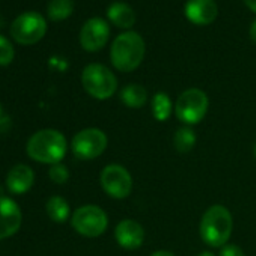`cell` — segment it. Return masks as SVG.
<instances>
[{
	"mask_svg": "<svg viewBox=\"0 0 256 256\" xmlns=\"http://www.w3.org/2000/svg\"><path fill=\"white\" fill-rule=\"evenodd\" d=\"M145 53L146 46L144 38L136 32H125L113 41L110 59L118 71L133 72L142 65Z\"/></svg>",
	"mask_w": 256,
	"mask_h": 256,
	"instance_id": "obj_1",
	"label": "cell"
},
{
	"mask_svg": "<svg viewBox=\"0 0 256 256\" xmlns=\"http://www.w3.org/2000/svg\"><path fill=\"white\" fill-rule=\"evenodd\" d=\"M234 230V217L230 211L223 205L210 206L202 216L199 232L200 238L210 247H224Z\"/></svg>",
	"mask_w": 256,
	"mask_h": 256,
	"instance_id": "obj_2",
	"label": "cell"
},
{
	"mask_svg": "<svg viewBox=\"0 0 256 256\" xmlns=\"http://www.w3.org/2000/svg\"><path fill=\"white\" fill-rule=\"evenodd\" d=\"M66 139L58 130H41L28 142V154L32 160L44 164H59L66 156Z\"/></svg>",
	"mask_w": 256,
	"mask_h": 256,
	"instance_id": "obj_3",
	"label": "cell"
},
{
	"mask_svg": "<svg viewBox=\"0 0 256 256\" xmlns=\"http://www.w3.org/2000/svg\"><path fill=\"white\" fill-rule=\"evenodd\" d=\"M84 90L95 100L104 101L112 98L118 90V78L101 64H90L82 72Z\"/></svg>",
	"mask_w": 256,
	"mask_h": 256,
	"instance_id": "obj_4",
	"label": "cell"
},
{
	"mask_svg": "<svg viewBox=\"0 0 256 256\" xmlns=\"http://www.w3.org/2000/svg\"><path fill=\"white\" fill-rule=\"evenodd\" d=\"M210 108L208 95L200 89H187L178 96L175 104V114L176 118L187 126L198 125L204 120Z\"/></svg>",
	"mask_w": 256,
	"mask_h": 256,
	"instance_id": "obj_5",
	"label": "cell"
},
{
	"mask_svg": "<svg viewBox=\"0 0 256 256\" xmlns=\"http://www.w3.org/2000/svg\"><path fill=\"white\" fill-rule=\"evenodd\" d=\"M71 224L80 235L86 238H96L107 230L108 217L102 208L96 205H84L74 211Z\"/></svg>",
	"mask_w": 256,
	"mask_h": 256,
	"instance_id": "obj_6",
	"label": "cell"
},
{
	"mask_svg": "<svg viewBox=\"0 0 256 256\" xmlns=\"http://www.w3.org/2000/svg\"><path fill=\"white\" fill-rule=\"evenodd\" d=\"M47 34V22L38 12H24L11 26L12 38L22 46L38 44Z\"/></svg>",
	"mask_w": 256,
	"mask_h": 256,
	"instance_id": "obj_7",
	"label": "cell"
},
{
	"mask_svg": "<svg viewBox=\"0 0 256 256\" xmlns=\"http://www.w3.org/2000/svg\"><path fill=\"white\" fill-rule=\"evenodd\" d=\"M107 145H108V139L102 130H98V128H86V130H82L74 136L71 148L77 158L95 160L104 154Z\"/></svg>",
	"mask_w": 256,
	"mask_h": 256,
	"instance_id": "obj_8",
	"label": "cell"
},
{
	"mask_svg": "<svg viewBox=\"0 0 256 256\" xmlns=\"http://www.w3.org/2000/svg\"><path fill=\"white\" fill-rule=\"evenodd\" d=\"M101 187L107 196L122 200L126 199L133 192V176L120 164H108L102 169Z\"/></svg>",
	"mask_w": 256,
	"mask_h": 256,
	"instance_id": "obj_9",
	"label": "cell"
},
{
	"mask_svg": "<svg viewBox=\"0 0 256 256\" xmlns=\"http://www.w3.org/2000/svg\"><path fill=\"white\" fill-rule=\"evenodd\" d=\"M110 38V26L102 18H90L84 23L80 32V44L89 52L95 53L106 47Z\"/></svg>",
	"mask_w": 256,
	"mask_h": 256,
	"instance_id": "obj_10",
	"label": "cell"
},
{
	"mask_svg": "<svg viewBox=\"0 0 256 256\" xmlns=\"http://www.w3.org/2000/svg\"><path fill=\"white\" fill-rule=\"evenodd\" d=\"M114 240L118 246L125 250H138L144 246L145 229L139 222L125 218L118 223L114 229Z\"/></svg>",
	"mask_w": 256,
	"mask_h": 256,
	"instance_id": "obj_11",
	"label": "cell"
},
{
	"mask_svg": "<svg viewBox=\"0 0 256 256\" xmlns=\"http://www.w3.org/2000/svg\"><path fill=\"white\" fill-rule=\"evenodd\" d=\"M22 210L8 198H0V240L12 236L22 226Z\"/></svg>",
	"mask_w": 256,
	"mask_h": 256,
	"instance_id": "obj_12",
	"label": "cell"
},
{
	"mask_svg": "<svg viewBox=\"0 0 256 256\" xmlns=\"http://www.w3.org/2000/svg\"><path fill=\"white\" fill-rule=\"evenodd\" d=\"M218 6L214 0H188L186 5V17L196 26H208L216 22Z\"/></svg>",
	"mask_w": 256,
	"mask_h": 256,
	"instance_id": "obj_13",
	"label": "cell"
},
{
	"mask_svg": "<svg viewBox=\"0 0 256 256\" xmlns=\"http://www.w3.org/2000/svg\"><path fill=\"white\" fill-rule=\"evenodd\" d=\"M35 181V174L34 170L26 166V164H17L12 168L6 176V186L11 193L14 194H23L28 193Z\"/></svg>",
	"mask_w": 256,
	"mask_h": 256,
	"instance_id": "obj_14",
	"label": "cell"
},
{
	"mask_svg": "<svg viewBox=\"0 0 256 256\" xmlns=\"http://www.w3.org/2000/svg\"><path fill=\"white\" fill-rule=\"evenodd\" d=\"M107 18L119 29H132L136 24V14L133 8L122 2H114L108 6Z\"/></svg>",
	"mask_w": 256,
	"mask_h": 256,
	"instance_id": "obj_15",
	"label": "cell"
},
{
	"mask_svg": "<svg viewBox=\"0 0 256 256\" xmlns=\"http://www.w3.org/2000/svg\"><path fill=\"white\" fill-rule=\"evenodd\" d=\"M120 101L130 108H142L148 102V90L142 84H126L120 94Z\"/></svg>",
	"mask_w": 256,
	"mask_h": 256,
	"instance_id": "obj_16",
	"label": "cell"
},
{
	"mask_svg": "<svg viewBox=\"0 0 256 256\" xmlns=\"http://www.w3.org/2000/svg\"><path fill=\"white\" fill-rule=\"evenodd\" d=\"M151 108H152V116L158 122H166L174 110V104L170 96L166 92H158L154 95L152 102H151Z\"/></svg>",
	"mask_w": 256,
	"mask_h": 256,
	"instance_id": "obj_17",
	"label": "cell"
},
{
	"mask_svg": "<svg viewBox=\"0 0 256 256\" xmlns=\"http://www.w3.org/2000/svg\"><path fill=\"white\" fill-rule=\"evenodd\" d=\"M47 214L53 222L65 223L70 218V214H71L70 204L60 196H53L47 202Z\"/></svg>",
	"mask_w": 256,
	"mask_h": 256,
	"instance_id": "obj_18",
	"label": "cell"
},
{
	"mask_svg": "<svg viewBox=\"0 0 256 256\" xmlns=\"http://www.w3.org/2000/svg\"><path fill=\"white\" fill-rule=\"evenodd\" d=\"M196 133L192 130V126H181L176 130L175 136H174V146L178 152L181 154H187L190 152L194 145H196Z\"/></svg>",
	"mask_w": 256,
	"mask_h": 256,
	"instance_id": "obj_19",
	"label": "cell"
},
{
	"mask_svg": "<svg viewBox=\"0 0 256 256\" xmlns=\"http://www.w3.org/2000/svg\"><path fill=\"white\" fill-rule=\"evenodd\" d=\"M48 18L52 22H64L74 12V0H52L47 8Z\"/></svg>",
	"mask_w": 256,
	"mask_h": 256,
	"instance_id": "obj_20",
	"label": "cell"
},
{
	"mask_svg": "<svg viewBox=\"0 0 256 256\" xmlns=\"http://www.w3.org/2000/svg\"><path fill=\"white\" fill-rule=\"evenodd\" d=\"M16 56V50L14 46L10 42L8 38H5L4 35H0V66H8L12 64Z\"/></svg>",
	"mask_w": 256,
	"mask_h": 256,
	"instance_id": "obj_21",
	"label": "cell"
},
{
	"mask_svg": "<svg viewBox=\"0 0 256 256\" xmlns=\"http://www.w3.org/2000/svg\"><path fill=\"white\" fill-rule=\"evenodd\" d=\"M48 175H50V180H52L53 182H56V184H65V182L70 180L68 168H66V166H64L62 163L52 166V169H50Z\"/></svg>",
	"mask_w": 256,
	"mask_h": 256,
	"instance_id": "obj_22",
	"label": "cell"
},
{
	"mask_svg": "<svg viewBox=\"0 0 256 256\" xmlns=\"http://www.w3.org/2000/svg\"><path fill=\"white\" fill-rule=\"evenodd\" d=\"M218 256H246V254H244V252L238 246H235V244H226L224 247H222Z\"/></svg>",
	"mask_w": 256,
	"mask_h": 256,
	"instance_id": "obj_23",
	"label": "cell"
},
{
	"mask_svg": "<svg viewBox=\"0 0 256 256\" xmlns=\"http://www.w3.org/2000/svg\"><path fill=\"white\" fill-rule=\"evenodd\" d=\"M244 4H246V6H247L252 12L256 14V0H244Z\"/></svg>",
	"mask_w": 256,
	"mask_h": 256,
	"instance_id": "obj_24",
	"label": "cell"
},
{
	"mask_svg": "<svg viewBox=\"0 0 256 256\" xmlns=\"http://www.w3.org/2000/svg\"><path fill=\"white\" fill-rule=\"evenodd\" d=\"M250 40L256 44V20L250 26Z\"/></svg>",
	"mask_w": 256,
	"mask_h": 256,
	"instance_id": "obj_25",
	"label": "cell"
},
{
	"mask_svg": "<svg viewBox=\"0 0 256 256\" xmlns=\"http://www.w3.org/2000/svg\"><path fill=\"white\" fill-rule=\"evenodd\" d=\"M151 256H176V254L169 250H158V252H154Z\"/></svg>",
	"mask_w": 256,
	"mask_h": 256,
	"instance_id": "obj_26",
	"label": "cell"
},
{
	"mask_svg": "<svg viewBox=\"0 0 256 256\" xmlns=\"http://www.w3.org/2000/svg\"><path fill=\"white\" fill-rule=\"evenodd\" d=\"M198 256H216V254L211 253V252H202V253H199Z\"/></svg>",
	"mask_w": 256,
	"mask_h": 256,
	"instance_id": "obj_27",
	"label": "cell"
},
{
	"mask_svg": "<svg viewBox=\"0 0 256 256\" xmlns=\"http://www.w3.org/2000/svg\"><path fill=\"white\" fill-rule=\"evenodd\" d=\"M2 116H4V107H2V104H0V119H2Z\"/></svg>",
	"mask_w": 256,
	"mask_h": 256,
	"instance_id": "obj_28",
	"label": "cell"
},
{
	"mask_svg": "<svg viewBox=\"0 0 256 256\" xmlns=\"http://www.w3.org/2000/svg\"><path fill=\"white\" fill-rule=\"evenodd\" d=\"M253 154H254V158H256V145H254V150H253Z\"/></svg>",
	"mask_w": 256,
	"mask_h": 256,
	"instance_id": "obj_29",
	"label": "cell"
}]
</instances>
